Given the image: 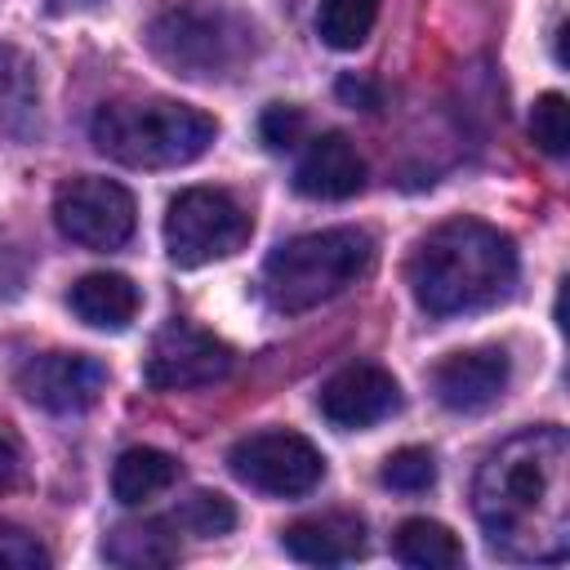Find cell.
Returning <instances> with one entry per match:
<instances>
[{"mask_svg":"<svg viewBox=\"0 0 570 570\" xmlns=\"http://www.w3.org/2000/svg\"><path fill=\"white\" fill-rule=\"evenodd\" d=\"M512 379V361L503 347H468L450 352L445 361L432 365V392L445 410L454 414H476L503 396Z\"/></svg>","mask_w":570,"mask_h":570,"instance_id":"cell-12","label":"cell"},{"mask_svg":"<svg viewBox=\"0 0 570 570\" xmlns=\"http://www.w3.org/2000/svg\"><path fill=\"white\" fill-rule=\"evenodd\" d=\"M102 557L111 566L125 570H156V566H174L178 561V534L169 521L151 517V521H125L102 539Z\"/></svg>","mask_w":570,"mask_h":570,"instance_id":"cell-17","label":"cell"},{"mask_svg":"<svg viewBox=\"0 0 570 570\" xmlns=\"http://www.w3.org/2000/svg\"><path fill=\"white\" fill-rule=\"evenodd\" d=\"M53 223L85 249H120L134 236V196L111 178H67L53 196Z\"/></svg>","mask_w":570,"mask_h":570,"instance_id":"cell-9","label":"cell"},{"mask_svg":"<svg viewBox=\"0 0 570 570\" xmlns=\"http://www.w3.org/2000/svg\"><path fill=\"white\" fill-rule=\"evenodd\" d=\"M374 267V236L361 227H325L281 240L263 258V298L276 312H307L338 298Z\"/></svg>","mask_w":570,"mask_h":570,"instance_id":"cell-5","label":"cell"},{"mask_svg":"<svg viewBox=\"0 0 570 570\" xmlns=\"http://www.w3.org/2000/svg\"><path fill=\"white\" fill-rule=\"evenodd\" d=\"M334 89H338V98H343V102H352V107H365V111H370V107H379V89H374L365 76H352V71H347V76H338V85H334Z\"/></svg>","mask_w":570,"mask_h":570,"instance_id":"cell-28","label":"cell"},{"mask_svg":"<svg viewBox=\"0 0 570 570\" xmlns=\"http://www.w3.org/2000/svg\"><path fill=\"white\" fill-rule=\"evenodd\" d=\"M281 548L303 566H347L365 557V521L352 512L303 517L281 530Z\"/></svg>","mask_w":570,"mask_h":570,"instance_id":"cell-14","label":"cell"},{"mask_svg":"<svg viewBox=\"0 0 570 570\" xmlns=\"http://www.w3.org/2000/svg\"><path fill=\"white\" fill-rule=\"evenodd\" d=\"M379 481H383L387 490L419 494V490H428V485L436 481V459H432V450H423V445H401V450H392V454L383 459Z\"/></svg>","mask_w":570,"mask_h":570,"instance_id":"cell-22","label":"cell"},{"mask_svg":"<svg viewBox=\"0 0 570 570\" xmlns=\"http://www.w3.org/2000/svg\"><path fill=\"white\" fill-rule=\"evenodd\" d=\"M405 276L414 303L436 321L485 312L517 285V245L481 218H445L414 245Z\"/></svg>","mask_w":570,"mask_h":570,"instance_id":"cell-2","label":"cell"},{"mask_svg":"<svg viewBox=\"0 0 570 570\" xmlns=\"http://www.w3.org/2000/svg\"><path fill=\"white\" fill-rule=\"evenodd\" d=\"M67 307L94 330H129L142 307V294L120 272H89L67 289Z\"/></svg>","mask_w":570,"mask_h":570,"instance_id":"cell-15","label":"cell"},{"mask_svg":"<svg viewBox=\"0 0 570 570\" xmlns=\"http://www.w3.org/2000/svg\"><path fill=\"white\" fill-rule=\"evenodd\" d=\"M365 187V160L347 134H321L294 165V191L307 200H347Z\"/></svg>","mask_w":570,"mask_h":570,"instance_id":"cell-13","label":"cell"},{"mask_svg":"<svg viewBox=\"0 0 570 570\" xmlns=\"http://www.w3.org/2000/svg\"><path fill=\"white\" fill-rule=\"evenodd\" d=\"M174 481H178V459L165 454V450H156V445H134L111 468V494L125 508H138V503L165 494Z\"/></svg>","mask_w":570,"mask_h":570,"instance_id":"cell-18","label":"cell"},{"mask_svg":"<svg viewBox=\"0 0 570 570\" xmlns=\"http://www.w3.org/2000/svg\"><path fill=\"white\" fill-rule=\"evenodd\" d=\"M22 281H27V254H22L18 245H4V240H0V298L18 294Z\"/></svg>","mask_w":570,"mask_h":570,"instance_id":"cell-27","label":"cell"},{"mask_svg":"<svg viewBox=\"0 0 570 570\" xmlns=\"http://www.w3.org/2000/svg\"><path fill=\"white\" fill-rule=\"evenodd\" d=\"M227 468L263 490V494H276V499H298V494H312L325 476V454L303 436V432H289V428H267V432H249L240 436L232 450H227Z\"/></svg>","mask_w":570,"mask_h":570,"instance_id":"cell-7","label":"cell"},{"mask_svg":"<svg viewBox=\"0 0 570 570\" xmlns=\"http://www.w3.org/2000/svg\"><path fill=\"white\" fill-rule=\"evenodd\" d=\"M22 476H27V450H22V436L0 419V490L22 485Z\"/></svg>","mask_w":570,"mask_h":570,"instance_id":"cell-26","label":"cell"},{"mask_svg":"<svg viewBox=\"0 0 570 570\" xmlns=\"http://www.w3.org/2000/svg\"><path fill=\"white\" fill-rule=\"evenodd\" d=\"M94 147L129 169H178L209 151L218 120L178 98H129L102 102L89 120Z\"/></svg>","mask_w":570,"mask_h":570,"instance_id":"cell-3","label":"cell"},{"mask_svg":"<svg viewBox=\"0 0 570 570\" xmlns=\"http://www.w3.org/2000/svg\"><path fill=\"white\" fill-rule=\"evenodd\" d=\"M107 387V365L89 352H40L18 370V392L49 414H80Z\"/></svg>","mask_w":570,"mask_h":570,"instance_id":"cell-10","label":"cell"},{"mask_svg":"<svg viewBox=\"0 0 570 570\" xmlns=\"http://www.w3.org/2000/svg\"><path fill=\"white\" fill-rule=\"evenodd\" d=\"M45 566H49V548L31 530L0 521V570H45Z\"/></svg>","mask_w":570,"mask_h":570,"instance_id":"cell-24","label":"cell"},{"mask_svg":"<svg viewBox=\"0 0 570 570\" xmlns=\"http://www.w3.org/2000/svg\"><path fill=\"white\" fill-rule=\"evenodd\" d=\"M334 428H374L401 410V383L383 365H343L316 396Z\"/></svg>","mask_w":570,"mask_h":570,"instance_id":"cell-11","label":"cell"},{"mask_svg":"<svg viewBox=\"0 0 570 570\" xmlns=\"http://www.w3.org/2000/svg\"><path fill=\"white\" fill-rule=\"evenodd\" d=\"M476 521L512 561H561L570 552V441L561 428L508 436L476 472Z\"/></svg>","mask_w":570,"mask_h":570,"instance_id":"cell-1","label":"cell"},{"mask_svg":"<svg viewBox=\"0 0 570 570\" xmlns=\"http://www.w3.org/2000/svg\"><path fill=\"white\" fill-rule=\"evenodd\" d=\"M392 557L401 566H414V570H454V566H463V543L454 539L450 525L428 521V517H410L392 534Z\"/></svg>","mask_w":570,"mask_h":570,"instance_id":"cell-19","label":"cell"},{"mask_svg":"<svg viewBox=\"0 0 570 570\" xmlns=\"http://www.w3.org/2000/svg\"><path fill=\"white\" fill-rule=\"evenodd\" d=\"M236 365V352L200 330L196 321H165L147 347V361H142V383L151 392H191V387H209V383H223Z\"/></svg>","mask_w":570,"mask_h":570,"instance_id":"cell-8","label":"cell"},{"mask_svg":"<svg viewBox=\"0 0 570 570\" xmlns=\"http://www.w3.org/2000/svg\"><path fill=\"white\" fill-rule=\"evenodd\" d=\"M303 129H307V116H303V107H294V102H272V107H263V116H258V138H263L272 151L294 147V142L303 138Z\"/></svg>","mask_w":570,"mask_h":570,"instance_id":"cell-25","label":"cell"},{"mask_svg":"<svg viewBox=\"0 0 570 570\" xmlns=\"http://www.w3.org/2000/svg\"><path fill=\"white\" fill-rule=\"evenodd\" d=\"M147 49L187 80H232L258 49L249 13L232 0H174L147 22Z\"/></svg>","mask_w":570,"mask_h":570,"instance_id":"cell-4","label":"cell"},{"mask_svg":"<svg viewBox=\"0 0 570 570\" xmlns=\"http://www.w3.org/2000/svg\"><path fill=\"white\" fill-rule=\"evenodd\" d=\"M36 111H40L36 62L22 49L0 45V134L4 138H31Z\"/></svg>","mask_w":570,"mask_h":570,"instance_id":"cell-16","label":"cell"},{"mask_svg":"<svg viewBox=\"0 0 570 570\" xmlns=\"http://www.w3.org/2000/svg\"><path fill=\"white\" fill-rule=\"evenodd\" d=\"M379 0H321L316 9V36L330 49H356L374 31Z\"/></svg>","mask_w":570,"mask_h":570,"instance_id":"cell-20","label":"cell"},{"mask_svg":"<svg viewBox=\"0 0 570 570\" xmlns=\"http://www.w3.org/2000/svg\"><path fill=\"white\" fill-rule=\"evenodd\" d=\"M174 521H178V530H187L196 539H218V534H227L236 525V508L218 490H196V494H187L178 503V517Z\"/></svg>","mask_w":570,"mask_h":570,"instance_id":"cell-21","label":"cell"},{"mask_svg":"<svg viewBox=\"0 0 570 570\" xmlns=\"http://www.w3.org/2000/svg\"><path fill=\"white\" fill-rule=\"evenodd\" d=\"M530 138L548 156H566L570 147V107L566 94H539L530 107Z\"/></svg>","mask_w":570,"mask_h":570,"instance_id":"cell-23","label":"cell"},{"mask_svg":"<svg viewBox=\"0 0 570 570\" xmlns=\"http://www.w3.org/2000/svg\"><path fill=\"white\" fill-rule=\"evenodd\" d=\"M254 223L245 205L223 187H187L169 200L165 214V249L178 267H205L214 258L236 254L249 240Z\"/></svg>","mask_w":570,"mask_h":570,"instance_id":"cell-6","label":"cell"}]
</instances>
